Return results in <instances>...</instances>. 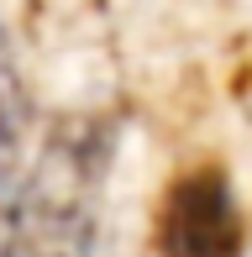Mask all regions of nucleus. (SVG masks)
I'll return each mask as SVG.
<instances>
[{"label":"nucleus","mask_w":252,"mask_h":257,"mask_svg":"<svg viewBox=\"0 0 252 257\" xmlns=\"http://www.w3.org/2000/svg\"><path fill=\"white\" fill-rule=\"evenodd\" d=\"M242 226H236L231 194L215 173H189L168 200V252L174 257H236Z\"/></svg>","instance_id":"f257e3e1"}]
</instances>
